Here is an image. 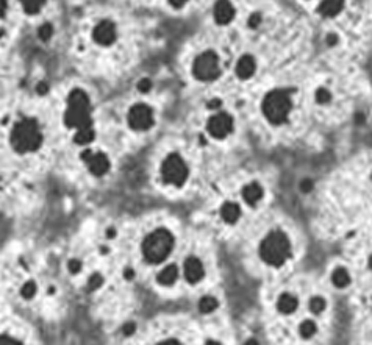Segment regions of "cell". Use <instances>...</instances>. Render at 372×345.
Here are the masks:
<instances>
[{
	"instance_id": "3957f363",
	"label": "cell",
	"mask_w": 372,
	"mask_h": 345,
	"mask_svg": "<svg viewBox=\"0 0 372 345\" xmlns=\"http://www.w3.org/2000/svg\"><path fill=\"white\" fill-rule=\"evenodd\" d=\"M41 144V133L35 121L25 119L19 122L11 132V146L18 152H32L36 150Z\"/></svg>"
},
{
	"instance_id": "cb8c5ba5",
	"label": "cell",
	"mask_w": 372,
	"mask_h": 345,
	"mask_svg": "<svg viewBox=\"0 0 372 345\" xmlns=\"http://www.w3.org/2000/svg\"><path fill=\"white\" fill-rule=\"evenodd\" d=\"M22 4L27 13H36L44 4V0H22Z\"/></svg>"
},
{
	"instance_id": "f1b7e54d",
	"label": "cell",
	"mask_w": 372,
	"mask_h": 345,
	"mask_svg": "<svg viewBox=\"0 0 372 345\" xmlns=\"http://www.w3.org/2000/svg\"><path fill=\"white\" fill-rule=\"evenodd\" d=\"M260 22H261V16H260L258 13L252 14V16H250V19H249V25H250L252 28L258 27V25H260Z\"/></svg>"
},
{
	"instance_id": "7c38bea8",
	"label": "cell",
	"mask_w": 372,
	"mask_h": 345,
	"mask_svg": "<svg viewBox=\"0 0 372 345\" xmlns=\"http://www.w3.org/2000/svg\"><path fill=\"white\" fill-rule=\"evenodd\" d=\"M116 38V30H114V25L110 22H102L100 25L96 27L94 30V39L102 46H108Z\"/></svg>"
},
{
	"instance_id": "d590c367",
	"label": "cell",
	"mask_w": 372,
	"mask_h": 345,
	"mask_svg": "<svg viewBox=\"0 0 372 345\" xmlns=\"http://www.w3.org/2000/svg\"><path fill=\"white\" fill-rule=\"evenodd\" d=\"M328 38H330V39H328V42H330V44H333V42H336V36H328Z\"/></svg>"
},
{
	"instance_id": "9c48e42d",
	"label": "cell",
	"mask_w": 372,
	"mask_h": 345,
	"mask_svg": "<svg viewBox=\"0 0 372 345\" xmlns=\"http://www.w3.org/2000/svg\"><path fill=\"white\" fill-rule=\"evenodd\" d=\"M233 128V121L232 118L225 112H219L216 116H213L208 122V132L213 138H225Z\"/></svg>"
},
{
	"instance_id": "8fae6325",
	"label": "cell",
	"mask_w": 372,
	"mask_h": 345,
	"mask_svg": "<svg viewBox=\"0 0 372 345\" xmlns=\"http://www.w3.org/2000/svg\"><path fill=\"white\" fill-rule=\"evenodd\" d=\"M184 278L190 283H197L204 278V266L197 258H188L184 263Z\"/></svg>"
},
{
	"instance_id": "e575fe53",
	"label": "cell",
	"mask_w": 372,
	"mask_h": 345,
	"mask_svg": "<svg viewBox=\"0 0 372 345\" xmlns=\"http://www.w3.org/2000/svg\"><path fill=\"white\" fill-rule=\"evenodd\" d=\"M149 86H150V83L147 81V80H144L141 84H139V88H141V91H147L149 89Z\"/></svg>"
},
{
	"instance_id": "5bb4252c",
	"label": "cell",
	"mask_w": 372,
	"mask_h": 345,
	"mask_svg": "<svg viewBox=\"0 0 372 345\" xmlns=\"http://www.w3.org/2000/svg\"><path fill=\"white\" fill-rule=\"evenodd\" d=\"M255 72V61L252 56H242L236 64V74L239 78H249Z\"/></svg>"
},
{
	"instance_id": "f546056e",
	"label": "cell",
	"mask_w": 372,
	"mask_h": 345,
	"mask_svg": "<svg viewBox=\"0 0 372 345\" xmlns=\"http://www.w3.org/2000/svg\"><path fill=\"white\" fill-rule=\"evenodd\" d=\"M100 284H102V278H100L99 275H94V277L89 280L88 287H89V289H96V287H99Z\"/></svg>"
},
{
	"instance_id": "e0dca14e",
	"label": "cell",
	"mask_w": 372,
	"mask_h": 345,
	"mask_svg": "<svg viewBox=\"0 0 372 345\" xmlns=\"http://www.w3.org/2000/svg\"><path fill=\"white\" fill-rule=\"evenodd\" d=\"M277 308L280 312L283 314H291L296 311L297 308V298L290 295V294H283L280 298H278V303H277Z\"/></svg>"
},
{
	"instance_id": "8992f818",
	"label": "cell",
	"mask_w": 372,
	"mask_h": 345,
	"mask_svg": "<svg viewBox=\"0 0 372 345\" xmlns=\"http://www.w3.org/2000/svg\"><path fill=\"white\" fill-rule=\"evenodd\" d=\"M161 175H163V180L166 183L174 184V186H181L186 181V177H188V169H186V166H184V163L180 156L170 155L163 163Z\"/></svg>"
},
{
	"instance_id": "52a82bcc",
	"label": "cell",
	"mask_w": 372,
	"mask_h": 345,
	"mask_svg": "<svg viewBox=\"0 0 372 345\" xmlns=\"http://www.w3.org/2000/svg\"><path fill=\"white\" fill-rule=\"evenodd\" d=\"M194 75L199 80H214L219 75V60L214 52H205L194 63Z\"/></svg>"
},
{
	"instance_id": "4fadbf2b",
	"label": "cell",
	"mask_w": 372,
	"mask_h": 345,
	"mask_svg": "<svg viewBox=\"0 0 372 345\" xmlns=\"http://www.w3.org/2000/svg\"><path fill=\"white\" fill-rule=\"evenodd\" d=\"M235 16V10L228 0H219L216 8H214V18L219 24H228Z\"/></svg>"
},
{
	"instance_id": "836d02e7",
	"label": "cell",
	"mask_w": 372,
	"mask_h": 345,
	"mask_svg": "<svg viewBox=\"0 0 372 345\" xmlns=\"http://www.w3.org/2000/svg\"><path fill=\"white\" fill-rule=\"evenodd\" d=\"M170 4H172L174 7H177V8H180V7H183L186 4V0H170Z\"/></svg>"
},
{
	"instance_id": "6da1fadb",
	"label": "cell",
	"mask_w": 372,
	"mask_h": 345,
	"mask_svg": "<svg viewBox=\"0 0 372 345\" xmlns=\"http://www.w3.org/2000/svg\"><path fill=\"white\" fill-rule=\"evenodd\" d=\"M174 246V238L167 229H155L153 233H150L144 242H142V253L144 258L152 263V264H158L163 263L166 258L169 256L170 250Z\"/></svg>"
},
{
	"instance_id": "5b68a950",
	"label": "cell",
	"mask_w": 372,
	"mask_h": 345,
	"mask_svg": "<svg viewBox=\"0 0 372 345\" xmlns=\"http://www.w3.org/2000/svg\"><path fill=\"white\" fill-rule=\"evenodd\" d=\"M291 109V98L288 92L285 91H272L267 94L263 102V112L269 122L282 124L288 118V112Z\"/></svg>"
},
{
	"instance_id": "8d00e7d4",
	"label": "cell",
	"mask_w": 372,
	"mask_h": 345,
	"mask_svg": "<svg viewBox=\"0 0 372 345\" xmlns=\"http://www.w3.org/2000/svg\"><path fill=\"white\" fill-rule=\"evenodd\" d=\"M161 345H164V343H178V340H164V342H160Z\"/></svg>"
},
{
	"instance_id": "ffe728a7",
	"label": "cell",
	"mask_w": 372,
	"mask_h": 345,
	"mask_svg": "<svg viewBox=\"0 0 372 345\" xmlns=\"http://www.w3.org/2000/svg\"><path fill=\"white\" fill-rule=\"evenodd\" d=\"M332 281H333V284L338 286V287H344V286H347L349 281H350L347 270H346V269H342V267H338V269L333 272Z\"/></svg>"
},
{
	"instance_id": "d6986e66",
	"label": "cell",
	"mask_w": 372,
	"mask_h": 345,
	"mask_svg": "<svg viewBox=\"0 0 372 345\" xmlns=\"http://www.w3.org/2000/svg\"><path fill=\"white\" fill-rule=\"evenodd\" d=\"M177 275H178L177 267L175 266H167L158 274V283H161L164 286H169V284H172L177 280Z\"/></svg>"
},
{
	"instance_id": "d4e9b609",
	"label": "cell",
	"mask_w": 372,
	"mask_h": 345,
	"mask_svg": "<svg viewBox=\"0 0 372 345\" xmlns=\"http://www.w3.org/2000/svg\"><path fill=\"white\" fill-rule=\"evenodd\" d=\"M324 308H325V301H324V298H321V297H316V298H313V300L310 301V309H311L314 314L322 312Z\"/></svg>"
},
{
	"instance_id": "74e56055",
	"label": "cell",
	"mask_w": 372,
	"mask_h": 345,
	"mask_svg": "<svg viewBox=\"0 0 372 345\" xmlns=\"http://www.w3.org/2000/svg\"><path fill=\"white\" fill-rule=\"evenodd\" d=\"M369 266H370V269H372V256H370V260H369Z\"/></svg>"
},
{
	"instance_id": "ac0fdd59",
	"label": "cell",
	"mask_w": 372,
	"mask_h": 345,
	"mask_svg": "<svg viewBox=\"0 0 372 345\" xmlns=\"http://www.w3.org/2000/svg\"><path fill=\"white\" fill-rule=\"evenodd\" d=\"M221 214H222V219L228 223H235L238 219H239V206L236 203H225L221 209Z\"/></svg>"
},
{
	"instance_id": "603a6c76",
	"label": "cell",
	"mask_w": 372,
	"mask_h": 345,
	"mask_svg": "<svg viewBox=\"0 0 372 345\" xmlns=\"http://www.w3.org/2000/svg\"><path fill=\"white\" fill-rule=\"evenodd\" d=\"M299 331L304 337H311L314 333H316V325H314V322H311V320H307V322H304L302 325H300Z\"/></svg>"
},
{
	"instance_id": "2e32d148",
	"label": "cell",
	"mask_w": 372,
	"mask_h": 345,
	"mask_svg": "<svg viewBox=\"0 0 372 345\" xmlns=\"http://www.w3.org/2000/svg\"><path fill=\"white\" fill-rule=\"evenodd\" d=\"M242 197L249 203V205H255L258 200L263 197V189L258 183H250L247 184L244 189H242Z\"/></svg>"
},
{
	"instance_id": "4316f807",
	"label": "cell",
	"mask_w": 372,
	"mask_h": 345,
	"mask_svg": "<svg viewBox=\"0 0 372 345\" xmlns=\"http://www.w3.org/2000/svg\"><path fill=\"white\" fill-rule=\"evenodd\" d=\"M330 98H332V95H330V92H328L325 88H319L316 91V100H318L319 103H327Z\"/></svg>"
},
{
	"instance_id": "9a60e30c",
	"label": "cell",
	"mask_w": 372,
	"mask_h": 345,
	"mask_svg": "<svg viewBox=\"0 0 372 345\" xmlns=\"http://www.w3.org/2000/svg\"><path fill=\"white\" fill-rule=\"evenodd\" d=\"M342 7H344V0H324L319 5V13L322 16L332 18V16H336V14L342 10Z\"/></svg>"
},
{
	"instance_id": "1f68e13d",
	"label": "cell",
	"mask_w": 372,
	"mask_h": 345,
	"mask_svg": "<svg viewBox=\"0 0 372 345\" xmlns=\"http://www.w3.org/2000/svg\"><path fill=\"white\" fill-rule=\"evenodd\" d=\"M300 188H302L304 192H308V191H311V188H313V183H311L310 180H305V181H302V184H300Z\"/></svg>"
},
{
	"instance_id": "30bf717a",
	"label": "cell",
	"mask_w": 372,
	"mask_h": 345,
	"mask_svg": "<svg viewBox=\"0 0 372 345\" xmlns=\"http://www.w3.org/2000/svg\"><path fill=\"white\" fill-rule=\"evenodd\" d=\"M83 158H84V161L88 163V167L94 175H102L108 170V160L105 158V155L86 152L83 155Z\"/></svg>"
},
{
	"instance_id": "d6a6232c",
	"label": "cell",
	"mask_w": 372,
	"mask_h": 345,
	"mask_svg": "<svg viewBox=\"0 0 372 345\" xmlns=\"http://www.w3.org/2000/svg\"><path fill=\"white\" fill-rule=\"evenodd\" d=\"M135 331V325H132V323H128L125 328H124V333L125 334H130V333H133Z\"/></svg>"
},
{
	"instance_id": "83f0119b",
	"label": "cell",
	"mask_w": 372,
	"mask_h": 345,
	"mask_svg": "<svg viewBox=\"0 0 372 345\" xmlns=\"http://www.w3.org/2000/svg\"><path fill=\"white\" fill-rule=\"evenodd\" d=\"M50 35H52V27L50 25H42L41 30H39V36L42 39H47V38H50Z\"/></svg>"
},
{
	"instance_id": "7402d4cb",
	"label": "cell",
	"mask_w": 372,
	"mask_h": 345,
	"mask_svg": "<svg viewBox=\"0 0 372 345\" xmlns=\"http://www.w3.org/2000/svg\"><path fill=\"white\" fill-rule=\"evenodd\" d=\"M92 138H94V133H92V128H91V125H89V127H83V128H80L78 133H77V136H75V141L80 142V144H86V142H89Z\"/></svg>"
},
{
	"instance_id": "ba28073f",
	"label": "cell",
	"mask_w": 372,
	"mask_h": 345,
	"mask_svg": "<svg viewBox=\"0 0 372 345\" xmlns=\"http://www.w3.org/2000/svg\"><path fill=\"white\" fill-rule=\"evenodd\" d=\"M128 122H130L132 128H135V130H147L153 124L152 109L146 105L133 106L130 114H128Z\"/></svg>"
},
{
	"instance_id": "277c9868",
	"label": "cell",
	"mask_w": 372,
	"mask_h": 345,
	"mask_svg": "<svg viewBox=\"0 0 372 345\" xmlns=\"http://www.w3.org/2000/svg\"><path fill=\"white\" fill-rule=\"evenodd\" d=\"M66 124L69 127L78 128V130L83 127L91 125L88 97L80 89H75L72 94L69 95L67 109H66Z\"/></svg>"
},
{
	"instance_id": "44dd1931",
	"label": "cell",
	"mask_w": 372,
	"mask_h": 345,
	"mask_svg": "<svg viewBox=\"0 0 372 345\" xmlns=\"http://www.w3.org/2000/svg\"><path fill=\"white\" fill-rule=\"evenodd\" d=\"M216 308H218V301L214 300L213 297H205V298L200 300V303H199V309H200V312H204V314L213 312Z\"/></svg>"
},
{
	"instance_id": "4dcf8cb0",
	"label": "cell",
	"mask_w": 372,
	"mask_h": 345,
	"mask_svg": "<svg viewBox=\"0 0 372 345\" xmlns=\"http://www.w3.org/2000/svg\"><path fill=\"white\" fill-rule=\"evenodd\" d=\"M80 269H81V264L78 261H70L69 263V270L72 272V274H77Z\"/></svg>"
},
{
	"instance_id": "484cf974",
	"label": "cell",
	"mask_w": 372,
	"mask_h": 345,
	"mask_svg": "<svg viewBox=\"0 0 372 345\" xmlns=\"http://www.w3.org/2000/svg\"><path fill=\"white\" fill-rule=\"evenodd\" d=\"M35 292H36V286L33 281L25 283V286L22 287V297H25V298H32L35 295Z\"/></svg>"
},
{
	"instance_id": "7a4b0ae2",
	"label": "cell",
	"mask_w": 372,
	"mask_h": 345,
	"mask_svg": "<svg viewBox=\"0 0 372 345\" xmlns=\"http://www.w3.org/2000/svg\"><path fill=\"white\" fill-rule=\"evenodd\" d=\"M290 253H291L290 241L280 232L270 233L261 242V247H260L261 260L269 266H277V267L282 266L290 258Z\"/></svg>"
}]
</instances>
